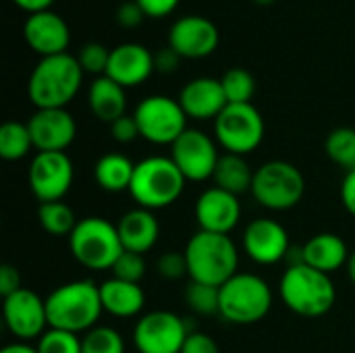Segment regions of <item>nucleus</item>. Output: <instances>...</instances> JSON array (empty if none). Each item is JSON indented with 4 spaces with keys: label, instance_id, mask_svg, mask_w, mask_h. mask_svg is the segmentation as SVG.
Instances as JSON below:
<instances>
[{
    "label": "nucleus",
    "instance_id": "20e7f679",
    "mask_svg": "<svg viewBox=\"0 0 355 353\" xmlns=\"http://www.w3.org/2000/svg\"><path fill=\"white\" fill-rule=\"evenodd\" d=\"M283 304L302 318H320L329 314L337 302V289L331 275H324L308 264L287 266L279 281Z\"/></svg>",
    "mask_w": 355,
    "mask_h": 353
},
{
    "label": "nucleus",
    "instance_id": "a878e982",
    "mask_svg": "<svg viewBox=\"0 0 355 353\" xmlns=\"http://www.w3.org/2000/svg\"><path fill=\"white\" fill-rule=\"evenodd\" d=\"M254 173H256V169L250 166L245 156L225 152L218 158L212 181H214V187H218V189H225L233 196H243V193L252 191Z\"/></svg>",
    "mask_w": 355,
    "mask_h": 353
},
{
    "label": "nucleus",
    "instance_id": "49530a36",
    "mask_svg": "<svg viewBox=\"0 0 355 353\" xmlns=\"http://www.w3.org/2000/svg\"><path fill=\"white\" fill-rule=\"evenodd\" d=\"M0 353H37L35 350V345H29V343H19V341H15V343H10V345H6L4 350Z\"/></svg>",
    "mask_w": 355,
    "mask_h": 353
},
{
    "label": "nucleus",
    "instance_id": "c03bdc74",
    "mask_svg": "<svg viewBox=\"0 0 355 353\" xmlns=\"http://www.w3.org/2000/svg\"><path fill=\"white\" fill-rule=\"evenodd\" d=\"M339 196H341L343 208H345L352 216H355V169L345 173V177H343V181H341V191H339Z\"/></svg>",
    "mask_w": 355,
    "mask_h": 353
},
{
    "label": "nucleus",
    "instance_id": "c9c22d12",
    "mask_svg": "<svg viewBox=\"0 0 355 353\" xmlns=\"http://www.w3.org/2000/svg\"><path fill=\"white\" fill-rule=\"evenodd\" d=\"M114 279L127 281V283H141V279L146 277V260L144 254H135V252H123L114 266L110 268Z\"/></svg>",
    "mask_w": 355,
    "mask_h": 353
},
{
    "label": "nucleus",
    "instance_id": "c756f323",
    "mask_svg": "<svg viewBox=\"0 0 355 353\" xmlns=\"http://www.w3.org/2000/svg\"><path fill=\"white\" fill-rule=\"evenodd\" d=\"M324 152L331 162L341 166L345 173L355 169V129L337 127L324 139Z\"/></svg>",
    "mask_w": 355,
    "mask_h": 353
},
{
    "label": "nucleus",
    "instance_id": "cd10ccee",
    "mask_svg": "<svg viewBox=\"0 0 355 353\" xmlns=\"http://www.w3.org/2000/svg\"><path fill=\"white\" fill-rule=\"evenodd\" d=\"M37 221L42 229L52 237H71L77 227V216L69 204L60 202H46L37 208Z\"/></svg>",
    "mask_w": 355,
    "mask_h": 353
},
{
    "label": "nucleus",
    "instance_id": "423d86ee",
    "mask_svg": "<svg viewBox=\"0 0 355 353\" xmlns=\"http://www.w3.org/2000/svg\"><path fill=\"white\" fill-rule=\"evenodd\" d=\"M218 316L231 325L241 327L264 320L275 304L270 285L254 273H237L223 287H218Z\"/></svg>",
    "mask_w": 355,
    "mask_h": 353
},
{
    "label": "nucleus",
    "instance_id": "9d476101",
    "mask_svg": "<svg viewBox=\"0 0 355 353\" xmlns=\"http://www.w3.org/2000/svg\"><path fill=\"white\" fill-rule=\"evenodd\" d=\"M133 117L141 139L154 146H173L187 129V114L179 100L160 94L144 98L135 106Z\"/></svg>",
    "mask_w": 355,
    "mask_h": 353
},
{
    "label": "nucleus",
    "instance_id": "0eeeda50",
    "mask_svg": "<svg viewBox=\"0 0 355 353\" xmlns=\"http://www.w3.org/2000/svg\"><path fill=\"white\" fill-rule=\"evenodd\" d=\"M73 258L89 270H110L125 252L119 229L102 216H85L69 237Z\"/></svg>",
    "mask_w": 355,
    "mask_h": 353
},
{
    "label": "nucleus",
    "instance_id": "aec40b11",
    "mask_svg": "<svg viewBox=\"0 0 355 353\" xmlns=\"http://www.w3.org/2000/svg\"><path fill=\"white\" fill-rule=\"evenodd\" d=\"M154 71V54L144 44L127 42L110 50L106 77H110L125 89L146 83Z\"/></svg>",
    "mask_w": 355,
    "mask_h": 353
},
{
    "label": "nucleus",
    "instance_id": "2eb2a0df",
    "mask_svg": "<svg viewBox=\"0 0 355 353\" xmlns=\"http://www.w3.org/2000/svg\"><path fill=\"white\" fill-rule=\"evenodd\" d=\"M241 248L250 260L262 266H272L287 260L291 250V239L287 229L275 218H254L243 235Z\"/></svg>",
    "mask_w": 355,
    "mask_h": 353
},
{
    "label": "nucleus",
    "instance_id": "393cba45",
    "mask_svg": "<svg viewBox=\"0 0 355 353\" xmlns=\"http://www.w3.org/2000/svg\"><path fill=\"white\" fill-rule=\"evenodd\" d=\"M87 104L92 114L102 123H114L127 114V94L125 87L112 81L106 75H100L92 81L87 89Z\"/></svg>",
    "mask_w": 355,
    "mask_h": 353
},
{
    "label": "nucleus",
    "instance_id": "4c0bfd02",
    "mask_svg": "<svg viewBox=\"0 0 355 353\" xmlns=\"http://www.w3.org/2000/svg\"><path fill=\"white\" fill-rule=\"evenodd\" d=\"M110 127V137L116 141V144H133L139 135V127H137V121L133 114H125L121 119H116L114 123L108 125Z\"/></svg>",
    "mask_w": 355,
    "mask_h": 353
},
{
    "label": "nucleus",
    "instance_id": "f03ea898",
    "mask_svg": "<svg viewBox=\"0 0 355 353\" xmlns=\"http://www.w3.org/2000/svg\"><path fill=\"white\" fill-rule=\"evenodd\" d=\"M189 281L223 287L239 273V248L231 235L200 231L193 233L183 250Z\"/></svg>",
    "mask_w": 355,
    "mask_h": 353
},
{
    "label": "nucleus",
    "instance_id": "37998d69",
    "mask_svg": "<svg viewBox=\"0 0 355 353\" xmlns=\"http://www.w3.org/2000/svg\"><path fill=\"white\" fill-rule=\"evenodd\" d=\"M181 60H183V58H181L171 46H166V48H162V50H158V52L154 54V69H156L158 73H173V71L179 69Z\"/></svg>",
    "mask_w": 355,
    "mask_h": 353
},
{
    "label": "nucleus",
    "instance_id": "5701e85b",
    "mask_svg": "<svg viewBox=\"0 0 355 353\" xmlns=\"http://www.w3.org/2000/svg\"><path fill=\"white\" fill-rule=\"evenodd\" d=\"M302 254H304V264H308L324 275H333V273L345 268L347 260L352 256L345 239L339 237L337 233H318V235L310 237L302 246Z\"/></svg>",
    "mask_w": 355,
    "mask_h": 353
},
{
    "label": "nucleus",
    "instance_id": "473e14b6",
    "mask_svg": "<svg viewBox=\"0 0 355 353\" xmlns=\"http://www.w3.org/2000/svg\"><path fill=\"white\" fill-rule=\"evenodd\" d=\"M81 353H125V339L116 329L98 325L81 337Z\"/></svg>",
    "mask_w": 355,
    "mask_h": 353
},
{
    "label": "nucleus",
    "instance_id": "bb28decb",
    "mask_svg": "<svg viewBox=\"0 0 355 353\" xmlns=\"http://www.w3.org/2000/svg\"><path fill=\"white\" fill-rule=\"evenodd\" d=\"M135 173V162H131L125 154H104L94 164V181L100 189L108 193L129 191Z\"/></svg>",
    "mask_w": 355,
    "mask_h": 353
},
{
    "label": "nucleus",
    "instance_id": "4468645a",
    "mask_svg": "<svg viewBox=\"0 0 355 353\" xmlns=\"http://www.w3.org/2000/svg\"><path fill=\"white\" fill-rule=\"evenodd\" d=\"M2 316L8 333L19 343L37 341L48 329V310L46 298H40L35 291L23 287L2 302Z\"/></svg>",
    "mask_w": 355,
    "mask_h": 353
},
{
    "label": "nucleus",
    "instance_id": "58836bf2",
    "mask_svg": "<svg viewBox=\"0 0 355 353\" xmlns=\"http://www.w3.org/2000/svg\"><path fill=\"white\" fill-rule=\"evenodd\" d=\"M116 23L125 29H135L139 27L148 17L146 12L141 10V6L135 2V0H129V2H123L119 8H116Z\"/></svg>",
    "mask_w": 355,
    "mask_h": 353
},
{
    "label": "nucleus",
    "instance_id": "f8f14e48",
    "mask_svg": "<svg viewBox=\"0 0 355 353\" xmlns=\"http://www.w3.org/2000/svg\"><path fill=\"white\" fill-rule=\"evenodd\" d=\"M75 166L67 152H37L29 162L27 183L31 193L46 202H60L73 187Z\"/></svg>",
    "mask_w": 355,
    "mask_h": 353
},
{
    "label": "nucleus",
    "instance_id": "9b49d317",
    "mask_svg": "<svg viewBox=\"0 0 355 353\" xmlns=\"http://www.w3.org/2000/svg\"><path fill=\"white\" fill-rule=\"evenodd\" d=\"M187 322L168 310L141 314L133 329V343L139 353H181L189 337Z\"/></svg>",
    "mask_w": 355,
    "mask_h": 353
},
{
    "label": "nucleus",
    "instance_id": "6e6552de",
    "mask_svg": "<svg viewBox=\"0 0 355 353\" xmlns=\"http://www.w3.org/2000/svg\"><path fill=\"white\" fill-rule=\"evenodd\" d=\"M306 193L304 173L287 160H268L254 173L252 196L254 200L272 212H285L295 208Z\"/></svg>",
    "mask_w": 355,
    "mask_h": 353
},
{
    "label": "nucleus",
    "instance_id": "39448f33",
    "mask_svg": "<svg viewBox=\"0 0 355 353\" xmlns=\"http://www.w3.org/2000/svg\"><path fill=\"white\" fill-rule=\"evenodd\" d=\"M185 183V177L171 156H150L135 162L129 193L137 206L156 212L173 206L183 196Z\"/></svg>",
    "mask_w": 355,
    "mask_h": 353
},
{
    "label": "nucleus",
    "instance_id": "b1692460",
    "mask_svg": "<svg viewBox=\"0 0 355 353\" xmlns=\"http://www.w3.org/2000/svg\"><path fill=\"white\" fill-rule=\"evenodd\" d=\"M100 298L104 312L116 318H135L146 306V293L139 283H127L114 277L100 283Z\"/></svg>",
    "mask_w": 355,
    "mask_h": 353
},
{
    "label": "nucleus",
    "instance_id": "6ab92c4d",
    "mask_svg": "<svg viewBox=\"0 0 355 353\" xmlns=\"http://www.w3.org/2000/svg\"><path fill=\"white\" fill-rule=\"evenodd\" d=\"M23 37L27 46L42 58L64 54L71 44V29L67 21L54 10H42L27 15L23 25Z\"/></svg>",
    "mask_w": 355,
    "mask_h": 353
},
{
    "label": "nucleus",
    "instance_id": "ea45409f",
    "mask_svg": "<svg viewBox=\"0 0 355 353\" xmlns=\"http://www.w3.org/2000/svg\"><path fill=\"white\" fill-rule=\"evenodd\" d=\"M181 353H220V347H218L216 339H212L208 333L191 331L189 337L185 339Z\"/></svg>",
    "mask_w": 355,
    "mask_h": 353
},
{
    "label": "nucleus",
    "instance_id": "f704fd0d",
    "mask_svg": "<svg viewBox=\"0 0 355 353\" xmlns=\"http://www.w3.org/2000/svg\"><path fill=\"white\" fill-rule=\"evenodd\" d=\"M77 60H79L83 73L100 77V75H106L108 60H110V50L100 42H87L77 52Z\"/></svg>",
    "mask_w": 355,
    "mask_h": 353
},
{
    "label": "nucleus",
    "instance_id": "ddd939ff",
    "mask_svg": "<svg viewBox=\"0 0 355 353\" xmlns=\"http://www.w3.org/2000/svg\"><path fill=\"white\" fill-rule=\"evenodd\" d=\"M218 148L216 139L200 129L187 127L183 135L171 146V160L177 164L185 181H208L214 175V169L218 164Z\"/></svg>",
    "mask_w": 355,
    "mask_h": 353
},
{
    "label": "nucleus",
    "instance_id": "1a4fd4ad",
    "mask_svg": "<svg viewBox=\"0 0 355 353\" xmlns=\"http://www.w3.org/2000/svg\"><path fill=\"white\" fill-rule=\"evenodd\" d=\"M264 119L252 102L229 104L214 121V139L229 154H252L264 141Z\"/></svg>",
    "mask_w": 355,
    "mask_h": 353
},
{
    "label": "nucleus",
    "instance_id": "f3484780",
    "mask_svg": "<svg viewBox=\"0 0 355 353\" xmlns=\"http://www.w3.org/2000/svg\"><path fill=\"white\" fill-rule=\"evenodd\" d=\"M27 127L37 152H67L77 137V123L67 108H35Z\"/></svg>",
    "mask_w": 355,
    "mask_h": 353
},
{
    "label": "nucleus",
    "instance_id": "09e8293b",
    "mask_svg": "<svg viewBox=\"0 0 355 353\" xmlns=\"http://www.w3.org/2000/svg\"><path fill=\"white\" fill-rule=\"evenodd\" d=\"M256 4H262V6H266V4H272L275 0H254Z\"/></svg>",
    "mask_w": 355,
    "mask_h": 353
},
{
    "label": "nucleus",
    "instance_id": "dca6fc26",
    "mask_svg": "<svg viewBox=\"0 0 355 353\" xmlns=\"http://www.w3.org/2000/svg\"><path fill=\"white\" fill-rule=\"evenodd\" d=\"M220 44L218 27L200 15H185L168 29V46L181 58H206Z\"/></svg>",
    "mask_w": 355,
    "mask_h": 353
},
{
    "label": "nucleus",
    "instance_id": "a211bd4d",
    "mask_svg": "<svg viewBox=\"0 0 355 353\" xmlns=\"http://www.w3.org/2000/svg\"><path fill=\"white\" fill-rule=\"evenodd\" d=\"M193 216L200 231L231 235V231L241 221V202L239 196H233L218 187L204 189L193 206Z\"/></svg>",
    "mask_w": 355,
    "mask_h": 353
},
{
    "label": "nucleus",
    "instance_id": "79ce46f5",
    "mask_svg": "<svg viewBox=\"0 0 355 353\" xmlns=\"http://www.w3.org/2000/svg\"><path fill=\"white\" fill-rule=\"evenodd\" d=\"M19 289H23L21 273L12 264H4L0 268V293H2V298H8V295H12Z\"/></svg>",
    "mask_w": 355,
    "mask_h": 353
},
{
    "label": "nucleus",
    "instance_id": "7ed1b4c3",
    "mask_svg": "<svg viewBox=\"0 0 355 353\" xmlns=\"http://www.w3.org/2000/svg\"><path fill=\"white\" fill-rule=\"evenodd\" d=\"M83 69L77 56L64 52L40 58L27 81V96L35 108H67L79 94Z\"/></svg>",
    "mask_w": 355,
    "mask_h": 353
},
{
    "label": "nucleus",
    "instance_id": "7c9ffc66",
    "mask_svg": "<svg viewBox=\"0 0 355 353\" xmlns=\"http://www.w3.org/2000/svg\"><path fill=\"white\" fill-rule=\"evenodd\" d=\"M229 104H250L256 94V79L248 69L233 67L220 77Z\"/></svg>",
    "mask_w": 355,
    "mask_h": 353
},
{
    "label": "nucleus",
    "instance_id": "2f4dec72",
    "mask_svg": "<svg viewBox=\"0 0 355 353\" xmlns=\"http://www.w3.org/2000/svg\"><path fill=\"white\" fill-rule=\"evenodd\" d=\"M185 304L196 316H206V318L216 316L218 310H220L218 287L189 281L187 287H185Z\"/></svg>",
    "mask_w": 355,
    "mask_h": 353
},
{
    "label": "nucleus",
    "instance_id": "412c9836",
    "mask_svg": "<svg viewBox=\"0 0 355 353\" xmlns=\"http://www.w3.org/2000/svg\"><path fill=\"white\" fill-rule=\"evenodd\" d=\"M179 104L185 110L187 119L196 121H210L229 106L220 79L214 77H196L183 85L179 92Z\"/></svg>",
    "mask_w": 355,
    "mask_h": 353
},
{
    "label": "nucleus",
    "instance_id": "72a5a7b5",
    "mask_svg": "<svg viewBox=\"0 0 355 353\" xmlns=\"http://www.w3.org/2000/svg\"><path fill=\"white\" fill-rule=\"evenodd\" d=\"M37 353H81V335L48 329L35 343Z\"/></svg>",
    "mask_w": 355,
    "mask_h": 353
},
{
    "label": "nucleus",
    "instance_id": "de8ad7c7",
    "mask_svg": "<svg viewBox=\"0 0 355 353\" xmlns=\"http://www.w3.org/2000/svg\"><path fill=\"white\" fill-rule=\"evenodd\" d=\"M347 277L352 279V283L355 285V250L352 252V256H349V260H347Z\"/></svg>",
    "mask_w": 355,
    "mask_h": 353
},
{
    "label": "nucleus",
    "instance_id": "c85d7f7f",
    "mask_svg": "<svg viewBox=\"0 0 355 353\" xmlns=\"http://www.w3.org/2000/svg\"><path fill=\"white\" fill-rule=\"evenodd\" d=\"M33 148V139L27 123L6 121L0 127V156L8 162L23 160Z\"/></svg>",
    "mask_w": 355,
    "mask_h": 353
},
{
    "label": "nucleus",
    "instance_id": "f257e3e1",
    "mask_svg": "<svg viewBox=\"0 0 355 353\" xmlns=\"http://www.w3.org/2000/svg\"><path fill=\"white\" fill-rule=\"evenodd\" d=\"M46 310L50 329L85 335L104 314L100 285L89 279L62 283L46 298Z\"/></svg>",
    "mask_w": 355,
    "mask_h": 353
},
{
    "label": "nucleus",
    "instance_id": "e433bc0d",
    "mask_svg": "<svg viewBox=\"0 0 355 353\" xmlns=\"http://www.w3.org/2000/svg\"><path fill=\"white\" fill-rule=\"evenodd\" d=\"M156 273L166 281H179L183 277H189L185 254L183 252H164L156 262Z\"/></svg>",
    "mask_w": 355,
    "mask_h": 353
},
{
    "label": "nucleus",
    "instance_id": "a18cd8bd",
    "mask_svg": "<svg viewBox=\"0 0 355 353\" xmlns=\"http://www.w3.org/2000/svg\"><path fill=\"white\" fill-rule=\"evenodd\" d=\"M19 8H23L27 15H33V12H42V10H50L54 0H12Z\"/></svg>",
    "mask_w": 355,
    "mask_h": 353
},
{
    "label": "nucleus",
    "instance_id": "4be33fe9",
    "mask_svg": "<svg viewBox=\"0 0 355 353\" xmlns=\"http://www.w3.org/2000/svg\"><path fill=\"white\" fill-rule=\"evenodd\" d=\"M116 229H119L123 250L135 252V254L150 252L158 243V237H160V223L154 210H148L141 206L125 212L119 218Z\"/></svg>",
    "mask_w": 355,
    "mask_h": 353
},
{
    "label": "nucleus",
    "instance_id": "a19ab883",
    "mask_svg": "<svg viewBox=\"0 0 355 353\" xmlns=\"http://www.w3.org/2000/svg\"><path fill=\"white\" fill-rule=\"evenodd\" d=\"M135 2L141 6V10L146 12V17H150V19H162V17L171 15L179 6L181 0H135Z\"/></svg>",
    "mask_w": 355,
    "mask_h": 353
}]
</instances>
